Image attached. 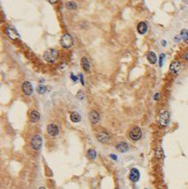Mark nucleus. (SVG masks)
<instances>
[{"mask_svg": "<svg viewBox=\"0 0 188 189\" xmlns=\"http://www.w3.org/2000/svg\"><path fill=\"white\" fill-rule=\"evenodd\" d=\"M59 58V52L54 48H49L44 53V59L48 63H53Z\"/></svg>", "mask_w": 188, "mask_h": 189, "instance_id": "nucleus-1", "label": "nucleus"}, {"mask_svg": "<svg viewBox=\"0 0 188 189\" xmlns=\"http://www.w3.org/2000/svg\"><path fill=\"white\" fill-rule=\"evenodd\" d=\"M60 43V45L63 48L68 49V48H70L72 45H73L74 39H73V38H72L71 35H69L68 33H65L61 36Z\"/></svg>", "mask_w": 188, "mask_h": 189, "instance_id": "nucleus-2", "label": "nucleus"}, {"mask_svg": "<svg viewBox=\"0 0 188 189\" xmlns=\"http://www.w3.org/2000/svg\"><path fill=\"white\" fill-rule=\"evenodd\" d=\"M5 33L6 34V36L8 37L10 39L12 40H18L20 38V34L18 33L17 30L12 26H6L5 28Z\"/></svg>", "mask_w": 188, "mask_h": 189, "instance_id": "nucleus-3", "label": "nucleus"}, {"mask_svg": "<svg viewBox=\"0 0 188 189\" xmlns=\"http://www.w3.org/2000/svg\"><path fill=\"white\" fill-rule=\"evenodd\" d=\"M129 139L133 141H138L141 139L142 137V130L139 126L133 127L129 132Z\"/></svg>", "mask_w": 188, "mask_h": 189, "instance_id": "nucleus-4", "label": "nucleus"}, {"mask_svg": "<svg viewBox=\"0 0 188 189\" xmlns=\"http://www.w3.org/2000/svg\"><path fill=\"white\" fill-rule=\"evenodd\" d=\"M42 145H43V139H42V137H41L39 134L34 135V136L32 137V139H31V141H30V146H31V148H32L34 150L37 151V150H39V149L42 148Z\"/></svg>", "mask_w": 188, "mask_h": 189, "instance_id": "nucleus-5", "label": "nucleus"}, {"mask_svg": "<svg viewBox=\"0 0 188 189\" xmlns=\"http://www.w3.org/2000/svg\"><path fill=\"white\" fill-rule=\"evenodd\" d=\"M170 114L169 111H163L161 113L160 116H159V124L162 127H166L170 122Z\"/></svg>", "mask_w": 188, "mask_h": 189, "instance_id": "nucleus-6", "label": "nucleus"}, {"mask_svg": "<svg viewBox=\"0 0 188 189\" xmlns=\"http://www.w3.org/2000/svg\"><path fill=\"white\" fill-rule=\"evenodd\" d=\"M96 138H97L98 141L100 142V143H107V142H109V140H110L109 133L106 132H104V130L98 132L97 135H96Z\"/></svg>", "mask_w": 188, "mask_h": 189, "instance_id": "nucleus-7", "label": "nucleus"}, {"mask_svg": "<svg viewBox=\"0 0 188 189\" xmlns=\"http://www.w3.org/2000/svg\"><path fill=\"white\" fill-rule=\"evenodd\" d=\"M21 90H22L23 93L26 96H30L33 93V86L30 82L25 81L21 85Z\"/></svg>", "mask_w": 188, "mask_h": 189, "instance_id": "nucleus-8", "label": "nucleus"}, {"mask_svg": "<svg viewBox=\"0 0 188 189\" xmlns=\"http://www.w3.org/2000/svg\"><path fill=\"white\" fill-rule=\"evenodd\" d=\"M47 132L50 136L52 137H56L60 133V129L54 123H50L47 126Z\"/></svg>", "mask_w": 188, "mask_h": 189, "instance_id": "nucleus-9", "label": "nucleus"}, {"mask_svg": "<svg viewBox=\"0 0 188 189\" xmlns=\"http://www.w3.org/2000/svg\"><path fill=\"white\" fill-rule=\"evenodd\" d=\"M180 69H181V63L178 61H173L170 65V72L173 75H177L179 73Z\"/></svg>", "mask_w": 188, "mask_h": 189, "instance_id": "nucleus-10", "label": "nucleus"}, {"mask_svg": "<svg viewBox=\"0 0 188 189\" xmlns=\"http://www.w3.org/2000/svg\"><path fill=\"white\" fill-rule=\"evenodd\" d=\"M129 179H131V181H132V182H134V183L138 182L139 178H140V173H139V170L136 169V168L131 169V171H129Z\"/></svg>", "mask_w": 188, "mask_h": 189, "instance_id": "nucleus-11", "label": "nucleus"}, {"mask_svg": "<svg viewBox=\"0 0 188 189\" xmlns=\"http://www.w3.org/2000/svg\"><path fill=\"white\" fill-rule=\"evenodd\" d=\"M99 119H100V116H99V114L98 113V111L91 110L89 113V120L92 124H96V123H98L99 122Z\"/></svg>", "mask_w": 188, "mask_h": 189, "instance_id": "nucleus-12", "label": "nucleus"}, {"mask_svg": "<svg viewBox=\"0 0 188 189\" xmlns=\"http://www.w3.org/2000/svg\"><path fill=\"white\" fill-rule=\"evenodd\" d=\"M115 148H116L117 151H119L121 153H126V152L129 151V147L126 142H119V143L116 144Z\"/></svg>", "mask_w": 188, "mask_h": 189, "instance_id": "nucleus-13", "label": "nucleus"}, {"mask_svg": "<svg viewBox=\"0 0 188 189\" xmlns=\"http://www.w3.org/2000/svg\"><path fill=\"white\" fill-rule=\"evenodd\" d=\"M147 24L145 22V21H141L138 24V28H137V30H138V32L140 34V35H144L146 34L147 31Z\"/></svg>", "mask_w": 188, "mask_h": 189, "instance_id": "nucleus-14", "label": "nucleus"}, {"mask_svg": "<svg viewBox=\"0 0 188 189\" xmlns=\"http://www.w3.org/2000/svg\"><path fill=\"white\" fill-rule=\"evenodd\" d=\"M81 65H82V68H83V70L87 71V72H90L91 71V64L88 61V59L86 57H83L82 60H81Z\"/></svg>", "mask_w": 188, "mask_h": 189, "instance_id": "nucleus-15", "label": "nucleus"}, {"mask_svg": "<svg viewBox=\"0 0 188 189\" xmlns=\"http://www.w3.org/2000/svg\"><path fill=\"white\" fill-rule=\"evenodd\" d=\"M40 119V114L38 111L37 110H33L30 113V122L32 123H35L37 122Z\"/></svg>", "mask_w": 188, "mask_h": 189, "instance_id": "nucleus-16", "label": "nucleus"}, {"mask_svg": "<svg viewBox=\"0 0 188 189\" xmlns=\"http://www.w3.org/2000/svg\"><path fill=\"white\" fill-rule=\"evenodd\" d=\"M147 58V61L150 64H155L157 61V56L154 52H149Z\"/></svg>", "mask_w": 188, "mask_h": 189, "instance_id": "nucleus-17", "label": "nucleus"}, {"mask_svg": "<svg viewBox=\"0 0 188 189\" xmlns=\"http://www.w3.org/2000/svg\"><path fill=\"white\" fill-rule=\"evenodd\" d=\"M70 120L73 122H79L81 121V115L77 112H72L70 114Z\"/></svg>", "mask_w": 188, "mask_h": 189, "instance_id": "nucleus-18", "label": "nucleus"}, {"mask_svg": "<svg viewBox=\"0 0 188 189\" xmlns=\"http://www.w3.org/2000/svg\"><path fill=\"white\" fill-rule=\"evenodd\" d=\"M66 7L69 10H76L77 9V4L75 1H68L66 3Z\"/></svg>", "mask_w": 188, "mask_h": 189, "instance_id": "nucleus-19", "label": "nucleus"}, {"mask_svg": "<svg viewBox=\"0 0 188 189\" xmlns=\"http://www.w3.org/2000/svg\"><path fill=\"white\" fill-rule=\"evenodd\" d=\"M87 156L91 159V160H94L96 157H97V153L94 149H89L87 151Z\"/></svg>", "mask_w": 188, "mask_h": 189, "instance_id": "nucleus-20", "label": "nucleus"}, {"mask_svg": "<svg viewBox=\"0 0 188 189\" xmlns=\"http://www.w3.org/2000/svg\"><path fill=\"white\" fill-rule=\"evenodd\" d=\"M37 92H38L39 94H45V93L48 91V88H47L45 85H44V84H40V85L37 86Z\"/></svg>", "mask_w": 188, "mask_h": 189, "instance_id": "nucleus-21", "label": "nucleus"}, {"mask_svg": "<svg viewBox=\"0 0 188 189\" xmlns=\"http://www.w3.org/2000/svg\"><path fill=\"white\" fill-rule=\"evenodd\" d=\"M180 36H181V38L188 43V30H181V33H180Z\"/></svg>", "mask_w": 188, "mask_h": 189, "instance_id": "nucleus-22", "label": "nucleus"}, {"mask_svg": "<svg viewBox=\"0 0 188 189\" xmlns=\"http://www.w3.org/2000/svg\"><path fill=\"white\" fill-rule=\"evenodd\" d=\"M162 156H163V153H162V148H158L156 150V157L157 158H162Z\"/></svg>", "mask_w": 188, "mask_h": 189, "instance_id": "nucleus-23", "label": "nucleus"}, {"mask_svg": "<svg viewBox=\"0 0 188 189\" xmlns=\"http://www.w3.org/2000/svg\"><path fill=\"white\" fill-rule=\"evenodd\" d=\"M76 97H77L79 99L83 100V99H84V94H83V91H79V92H77V94H76Z\"/></svg>", "mask_w": 188, "mask_h": 189, "instance_id": "nucleus-24", "label": "nucleus"}, {"mask_svg": "<svg viewBox=\"0 0 188 189\" xmlns=\"http://www.w3.org/2000/svg\"><path fill=\"white\" fill-rule=\"evenodd\" d=\"M164 58H165V54H164V53H162V54L160 55V67H162Z\"/></svg>", "mask_w": 188, "mask_h": 189, "instance_id": "nucleus-25", "label": "nucleus"}, {"mask_svg": "<svg viewBox=\"0 0 188 189\" xmlns=\"http://www.w3.org/2000/svg\"><path fill=\"white\" fill-rule=\"evenodd\" d=\"M70 76H71V79L73 80V81H74L75 83H76V82H77L78 78H77V77H76V76H75L73 73H71V74H70Z\"/></svg>", "mask_w": 188, "mask_h": 189, "instance_id": "nucleus-26", "label": "nucleus"}, {"mask_svg": "<svg viewBox=\"0 0 188 189\" xmlns=\"http://www.w3.org/2000/svg\"><path fill=\"white\" fill-rule=\"evenodd\" d=\"M79 79H80V81H81V84H82L83 85H84V81H83V74H80V75H79Z\"/></svg>", "mask_w": 188, "mask_h": 189, "instance_id": "nucleus-27", "label": "nucleus"}, {"mask_svg": "<svg viewBox=\"0 0 188 189\" xmlns=\"http://www.w3.org/2000/svg\"><path fill=\"white\" fill-rule=\"evenodd\" d=\"M110 157H111L113 160H114V161H116V160H117V156L115 155H110Z\"/></svg>", "mask_w": 188, "mask_h": 189, "instance_id": "nucleus-28", "label": "nucleus"}, {"mask_svg": "<svg viewBox=\"0 0 188 189\" xmlns=\"http://www.w3.org/2000/svg\"><path fill=\"white\" fill-rule=\"evenodd\" d=\"M159 97H160V93H156L154 95V99L155 100H158L159 99Z\"/></svg>", "mask_w": 188, "mask_h": 189, "instance_id": "nucleus-29", "label": "nucleus"}, {"mask_svg": "<svg viewBox=\"0 0 188 189\" xmlns=\"http://www.w3.org/2000/svg\"><path fill=\"white\" fill-rule=\"evenodd\" d=\"M185 59L186 61H188V51L186 52V53L185 54Z\"/></svg>", "mask_w": 188, "mask_h": 189, "instance_id": "nucleus-30", "label": "nucleus"}, {"mask_svg": "<svg viewBox=\"0 0 188 189\" xmlns=\"http://www.w3.org/2000/svg\"><path fill=\"white\" fill-rule=\"evenodd\" d=\"M58 1H49V3L50 4H55V3H57Z\"/></svg>", "mask_w": 188, "mask_h": 189, "instance_id": "nucleus-31", "label": "nucleus"}, {"mask_svg": "<svg viewBox=\"0 0 188 189\" xmlns=\"http://www.w3.org/2000/svg\"><path fill=\"white\" fill-rule=\"evenodd\" d=\"M162 45H164V46L166 45V41H165V40L162 41Z\"/></svg>", "mask_w": 188, "mask_h": 189, "instance_id": "nucleus-32", "label": "nucleus"}, {"mask_svg": "<svg viewBox=\"0 0 188 189\" xmlns=\"http://www.w3.org/2000/svg\"><path fill=\"white\" fill-rule=\"evenodd\" d=\"M38 189H46V188H45V187H44V186H40Z\"/></svg>", "mask_w": 188, "mask_h": 189, "instance_id": "nucleus-33", "label": "nucleus"}, {"mask_svg": "<svg viewBox=\"0 0 188 189\" xmlns=\"http://www.w3.org/2000/svg\"><path fill=\"white\" fill-rule=\"evenodd\" d=\"M116 189H120V188H118V187H117V188H116Z\"/></svg>", "mask_w": 188, "mask_h": 189, "instance_id": "nucleus-34", "label": "nucleus"}]
</instances>
